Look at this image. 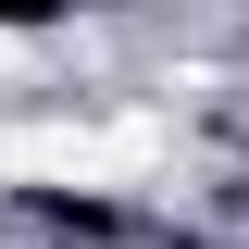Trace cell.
<instances>
[{
    "label": "cell",
    "mask_w": 249,
    "mask_h": 249,
    "mask_svg": "<svg viewBox=\"0 0 249 249\" xmlns=\"http://www.w3.org/2000/svg\"><path fill=\"white\" fill-rule=\"evenodd\" d=\"M150 162V124H25L0 137V175H50V187H124Z\"/></svg>",
    "instance_id": "1"
}]
</instances>
